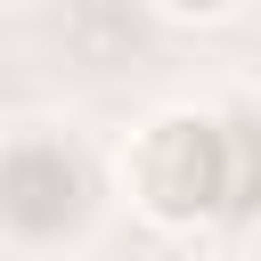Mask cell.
I'll return each mask as SVG.
<instances>
[{"label":"cell","instance_id":"cell-1","mask_svg":"<svg viewBox=\"0 0 261 261\" xmlns=\"http://www.w3.org/2000/svg\"><path fill=\"white\" fill-rule=\"evenodd\" d=\"M253 163H261V139L245 122H171L147 155V188L171 212H245L261 196Z\"/></svg>","mask_w":261,"mask_h":261},{"label":"cell","instance_id":"cell-2","mask_svg":"<svg viewBox=\"0 0 261 261\" xmlns=\"http://www.w3.org/2000/svg\"><path fill=\"white\" fill-rule=\"evenodd\" d=\"M188 8H212V0H188Z\"/></svg>","mask_w":261,"mask_h":261}]
</instances>
